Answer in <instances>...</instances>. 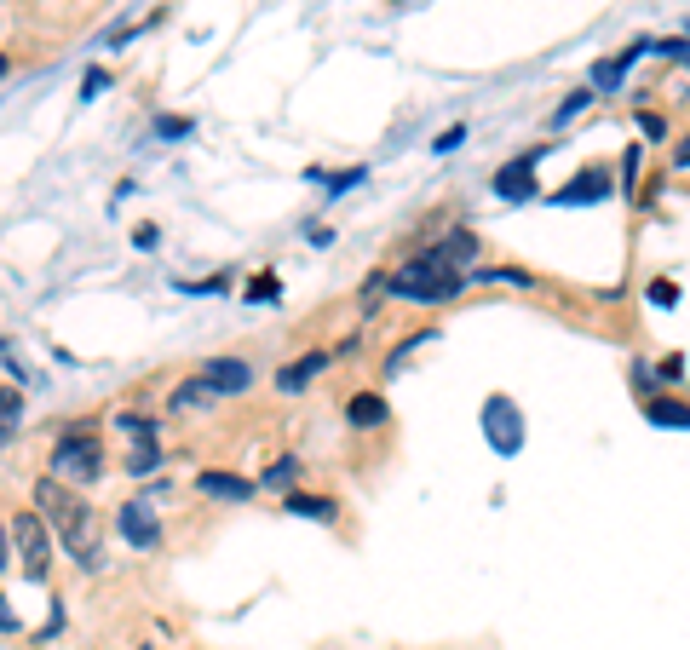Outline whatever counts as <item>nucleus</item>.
<instances>
[{
	"instance_id": "nucleus-1",
	"label": "nucleus",
	"mask_w": 690,
	"mask_h": 650,
	"mask_svg": "<svg viewBox=\"0 0 690 650\" xmlns=\"http://www.w3.org/2000/svg\"><path fill=\"white\" fill-rule=\"evenodd\" d=\"M29 507L46 518L52 541H58L81 570H104V518H98V507H92L81 489L58 484V478L46 472L41 484H35V495H29Z\"/></svg>"
},
{
	"instance_id": "nucleus-2",
	"label": "nucleus",
	"mask_w": 690,
	"mask_h": 650,
	"mask_svg": "<svg viewBox=\"0 0 690 650\" xmlns=\"http://www.w3.org/2000/svg\"><path fill=\"white\" fill-rule=\"evenodd\" d=\"M386 288H391V300H403V305H449L472 288V277L455 271V265H443L432 248H420L414 259H403V265L391 271Z\"/></svg>"
},
{
	"instance_id": "nucleus-3",
	"label": "nucleus",
	"mask_w": 690,
	"mask_h": 650,
	"mask_svg": "<svg viewBox=\"0 0 690 650\" xmlns=\"http://www.w3.org/2000/svg\"><path fill=\"white\" fill-rule=\"evenodd\" d=\"M104 466H110V455H104V438L92 432V426H69L64 438L52 443V461H46V472L58 478V484L69 489H87L104 478Z\"/></svg>"
},
{
	"instance_id": "nucleus-4",
	"label": "nucleus",
	"mask_w": 690,
	"mask_h": 650,
	"mask_svg": "<svg viewBox=\"0 0 690 650\" xmlns=\"http://www.w3.org/2000/svg\"><path fill=\"white\" fill-rule=\"evenodd\" d=\"M12 553L23 558V581H46L52 576V530L35 507L12 518Z\"/></svg>"
},
{
	"instance_id": "nucleus-5",
	"label": "nucleus",
	"mask_w": 690,
	"mask_h": 650,
	"mask_svg": "<svg viewBox=\"0 0 690 650\" xmlns=\"http://www.w3.org/2000/svg\"><path fill=\"white\" fill-rule=\"evenodd\" d=\"M547 150H552V144H529V150H518L506 167H495L489 190H495L501 202H529V196L541 190V185H535V167H541V156H547Z\"/></svg>"
},
{
	"instance_id": "nucleus-6",
	"label": "nucleus",
	"mask_w": 690,
	"mask_h": 650,
	"mask_svg": "<svg viewBox=\"0 0 690 650\" xmlns=\"http://www.w3.org/2000/svg\"><path fill=\"white\" fill-rule=\"evenodd\" d=\"M115 535L138 547V553H156L161 547V512H150V501H127L115 507Z\"/></svg>"
},
{
	"instance_id": "nucleus-7",
	"label": "nucleus",
	"mask_w": 690,
	"mask_h": 650,
	"mask_svg": "<svg viewBox=\"0 0 690 650\" xmlns=\"http://www.w3.org/2000/svg\"><path fill=\"white\" fill-rule=\"evenodd\" d=\"M639 52H650V47H644V41H633V47H621V52H610V58H598L593 70H587V87H593V98H616L621 81H627V70L639 64Z\"/></svg>"
},
{
	"instance_id": "nucleus-8",
	"label": "nucleus",
	"mask_w": 690,
	"mask_h": 650,
	"mask_svg": "<svg viewBox=\"0 0 690 650\" xmlns=\"http://www.w3.org/2000/svg\"><path fill=\"white\" fill-rule=\"evenodd\" d=\"M213 403H219V392L207 386L202 374H190V380H179V386L167 392V420H196V415H213Z\"/></svg>"
},
{
	"instance_id": "nucleus-9",
	"label": "nucleus",
	"mask_w": 690,
	"mask_h": 650,
	"mask_svg": "<svg viewBox=\"0 0 690 650\" xmlns=\"http://www.w3.org/2000/svg\"><path fill=\"white\" fill-rule=\"evenodd\" d=\"M202 380L219 397H242V392H253V363H248V357H207Z\"/></svg>"
},
{
	"instance_id": "nucleus-10",
	"label": "nucleus",
	"mask_w": 690,
	"mask_h": 650,
	"mask_svg": "<svg viewBox=\"0 0 690 650\" xmlns=\"http://www.w3.org/2000/svg\"><path fill=\"white\" fill-rule=\"evenodd\" d=\"M196 489H202L207 501H230V507H242V501L259 495L253 478H236V472H219V466H202V472H196Z\"/></svg>"
},
{
	"instance_id": "nucleus-11",
	"label": "nucleus",
	"mask_w": 690,
	"mask_h": 650,
	"mask_svg": "<svg viewBox=\"0 0 690 650\" xmlns=\"http://www.w3.org/2000/svg\"><path fill=\"white\" fill-rule=\"evenodd\" d=\"M432 254L443 259V265H455V271H472V265L483 259V236L466 231V225H455V231H443L432 242Z\"/></svg>"
},
{
	"instance_id": "nucleus-12",
	"label": "nucleus",
	"mask_w": 690,
	"mask_h": 650,
	"mask_svg": "<svg viewBox=\"0 0 690 650\" xmlns=\"http://www.w3.org/2000/svg\"><path fill=\"white\" fill-rule=\"evenodd\" d=\"M328 363H334V351H305V357H294V363H282V369H276V392H288V397L305 392Z\"/></svg>"
},
{
	"instance_id": "nucleus-13",
	"label": "nucleus",
	"mask_w": 690,
	"mask_h": 650,
	"mask_svg": "<svg viewBox=\"0 0 690 650\" xmlns=\"http://www.w3.org/2000/svg\"><path fill=\"white\" fill-rule=\"evenodd\" d=\"M604 196H610V167H587V173H575L552 202H558V208H575V202H604Z\"/></svg>"
},
{
	"instance_id": "nucleus-14",
	"label": "nucleus",
	"mask_w": 690,
	"mask_h": 650,
	"mask_svg": "<svg viewBox=\"0 0 690 650\" xmlns=\"http://www.w3.org/2000/svg\"><path fill=\"white\" fill-rule=\"evenodd\" d=\"M282 512H294V518H317V524H334V518H340V501H334V495H305V489H288V495H282Z\"/></svg>"
},
{
	"instance_id": "nucleus-15",
	"label": "nucleus",
	"mask_w": 690,
	"mask_h": 650,
	"mask_svg": "<svg viewBox=\"0 0 690 650\" xmlns=\"http://www.w3.org/2000/svg\"><path fill=\"white\" fill-rule=\"evenodd\" d=\"M345 420L357 426V432H374V426H386L391 409H386V397L380 392H357V397H345Z\"/></svg>"
},
{
	"instance_id": "nucleus-16",
	"label": "nucleus",
	"mask_w": 690,
	"mask_h": 650,
	"mask_svg": "<svg viewBox=\"0 0 690 650\" xmlns=\"http://www.w3.org/2000/svg\"><path fill=\"white\" fill-rule=\"evenodd\" d=\"M121 472H127V478H156V472H161V438L156 443H127Z\"/></svg>"
},
{
	"instance_id": "nucleus-17",
	"label": "nucleus",
	"mask_w": 690,
	"mask_h": 650,
	"mask_svg": "<svg viewBox=\"0 0 690 650\" xmlns=\"http://www.w3.org/2000/svg\"><path fill=\"white\" fill-rule=\"evenodd\" d=\"M115 432H121L127 443H156L161 438V420L144 415V409H121V415H115Z\"/></svg>"
},
{
	"instance_id": "nucleus-18",
	"label": "nucleus",
	"mask_w": 690,
	"mask_h": 650,
	"mask_svg": "<svg viewBox=\"0 0 690 650\" xmlns=\"http://www.w3.org/2000/svg\"><path fill=\"white\" fill-rule=\"evenodd\" d=\"M299 472H305V461L299 455H276L271 466H265V478H259V489H294Z\"/></svg>"
},
{
	"instance_id": "nucleus-19",
	"label": "nucleus",
	"mask_w": 690,
	"mask_h": 650,
	"mask_svg": "<svg viewBox=\"0 0 690 650\" xmlns=\"http://www.w3.org/2000/svg\"><path fill=\"white\" fill-rule=\"evenodd\" d=\"M644 415L656 420V426H673V432H690V409H685V403H673V397H650V403H644Z\"/></svg>"
},
{
	"instance_id": "nucleus-20",
	"label": "nucleus",
	"mask_w": 690,
	"mask_h": 650,
	"mask_svg": "<svg viewBox=\"0 0 690 650\" xmlns=\"http://www.w3.org/2000/svg\"><path fill=\"white\" fill-rule=\"evenodd\" d=\"M432 340H437V328H414L409 340H397V346L386 351V374H397V369H403V363L414 357V351H420V346H432Z\"/></svg>"
},
{
	"instance_id": "nucleus-21",
	"label": "nucleus",
	"mask_w": 690,
	"mask_h": 650,
	"mask_svg": "<svg viewBox=\"0 0 690 650\" xmlns=\"http://www.w3.org/2000/svg\"><path fill=\"white\" fill-rule=\"evenodd\" d=\"M23 420V392L18 386H0V438H12Z\"/></svg>"
},
{
	"instance_id": "nucleus-22",
	"label": "nucleus",
	"mask_w": 690,
	"mask_h": 650,
	"mask_svg": "<svg viewBox=\"0 0 690 650\" xmlns=\"http://www.w3.org/2000/svg\"><path fill=\"white\" fill-rule=\"evenodd\" d=\"M587 104H593V87H575V93L564 98V104H558V110H552V127H570V121L581 116V110H587Z\"/></svg>"
},
{
	"instance_id": "nucleus-23",
	"label": "nucleus",
	"mask_w": 690,
	"mask_h": 650,
	"mask_svg": "<svg viewBox=\"0 0 690 650\" xmlns=\"http://www.w3.org/2000/svg\"><path fill=\"white\" fill-rule=\"evenodd\" d=\"M104 93H110V70H87L81 75V104H98Z\"/></svg>"
},
{
	"instance_id": "nucleus-24",
	"label": "nucleus",
	"mask_w": 690,
	"mask_h": 650,
	"mask_svg": "<svg viewBox=\"0 0 690 650\" xmlns=\"http://www.w3.org/2000/svg\"><path fill=\"white\" fill-rule=\"evenodd\" d=\"M156 133H161V139H190V133H196V121H190V116H156Z\"/></svg>"
},
{
	"instance_id": "nucleus-25",
	"label": "nucleus",
	"mask_w": 690,
	"mask_h": 650,
	"mask_svg": "<svg viewBox=\"0 0 690 650\" xmlns=\"http://www.w3.org/2000/svg\"><path fill=\"white\" fill-rule=\"evenodd\" d=\"M242 294H248V300H282V282H276L271 271H265V277H253L248 288H242Z\"/></svg>"
},
{
	"instance_id": "nucleus-26",
	"label": "nucleus",
	"mask_w": 690,
	"mask_h": 650,
	"mask_svg": "<svg viewBox=\"0 0 690 650\" xmlns=\"http://www.w3.org/2000/svg\"><path fill=\"white\" fill-rule=\"evenodd\" d=\"M656 52H662L667 64H690V41H685V35H667V41H656Z\"/></svg>"
},
{
	"instance_id": "nucleus-27",
	"label": "nucleus",
	"mask_w": 690,
	"mask_h": 650,
	"mask_svg": "<svg viewBox=\"0 0 690 650\" xmlns=\"http://www.w3.org/2000/svg\"><path fill=\"white\" fill-rule=\"evenodd\" d=\"M460 144H466V121H460V127H449V133H437L432 150H437V156H455Z\"/></svg>"
},
{
	"instance_id": "nucleus-28",
	"label": "nucleus",
	"mask_w": 690,
	"mask_h": 650,
	"mask_svg": "<svg viewBox=\"0 0 690 650\" xmlns=\"http://www.w3.org/2000/svg\"><path fill=\"white\" fill-rule=\"evenodd\" d=\"M368 179V167H351V173H334V179H328V196H345V190L351 185H363Z\"/></svg>"
},
{
	"instance_id": "nucleus-29",
	"label": "nucleus",
	"mask_w": 690,
	"mask_h": 650,
	"mask_svg": "<svg viewBox=\"0 0 690 650\" xmlns=\"http://www.w3.org/2000/svg\"><path fill=\"white\" fill-rule=\"evenodd\" d=\"M639 133L644 139H667V121L656 116V110H639Z\"/></svg>"
},
{
	"instance_id": "nucleus-30",
	"label": "nucleus",
	"mask_w": 690,
	"mask_h": 650,
	"mask_svg": "<svg viewBox=\"0 0 690 650\" xmlns=\"http://www.w3.org/2000/svg\"><path fill=\"white\" fill-rule=\"evenodd\" d=\"M639 179V144H627V156H621V190H633Z\"/></svg>"
},
{
	"instance_id": "nucleus-31",
	"label": "nucleus",
	"mask_w": 690,
	"mask_h": 650,
	"mask_svg": "<svg viewBox=\"0 0 690 650\" xmlns=\"http://www.w3.org/2000/svg\"><path fill=\"white\" fill-rule=\"evenodd\" d=\"M667 167H679V173H685V167H690V133H685V139H679V144H673V156H667Z\"/></svg>"
},
{
	"instance_id": "nucleus-32",
	"label": "nucleus",
	"mask_w": 690,
	"mask_h": 650,
	"mask_svg": "<svg viewBox=\"0 0 690 650\" xmlns=\"http://www.w3.org/2000/svg\"><path fill=\"white\" fill-rule=\"evenodd\" d=\"M650 300H656V305H673V300H679V288H673V282H656V288H650Z\"/></svg>"
},
{
	"instance_id": "nucleus-33",
	"label": "nucleus",
	"mask_w": 690,
	"mask_h": 650,
	"mask_svg": "<svg viewBox=\"0 0 690 650\" xmlns=\"http://www.w3.org/2000/svg\"><path fill=\"white\" fill-rule=\"evenodd\" d=\"M133 242H138V248H156V242H161V231H156V225H138V231H133Z\"/></svg>"
},
{
	"instance_id": "nucleus-34",
	"label": "nucleus",
	"mask_w": 690,
	"mask_h": 650,
	"mask_svg": "<svg viewBox=\"0 0 690 650\" xmlns=\"http://www.w3.org/2000/svg\"><path fill=\"white\" fill-rule=\"evenodd\" d=\"M6 564H12V530L0 524V570H6Z\"/></svg>"
},
{
	"instance_id": "nucleus-35",
	"label": "nucleus",
	"mask_w": 690,
	"mask_h": 650,
	"mask_svg": "<svg viewBox=\"0 0 690 650\" xmlns=\"http://www.w3.org/2000/svg\"><path fill=\"white\" fill-rule=\"evenodd\" d=\"M0 627H18V616H12V610H6V599H0Z\"/></svg>"
},
{
	"instance_id": "nucleus-36",
	"label": "nucleus",
	"mask_w": 690,
	"mask_h": 650,
	"mask_svg": "<svg viewBox=\"0 0 690 650\" xmlns=\"http://www.w3.org/2000/svg\"><path fill=\"white\" fill-rule=\"evenodd\" d=\"M6 70H12V64H6V58H0V81H6Z\"/></svg>"
},
{
	"instance_id": "nucleus-37",
	"label": "nucleus",
	"mask_w": 690,
	"mask_h": 650,
	"mask_svg": "<svg viewBox=\"0 0 690 650\" xmlns=\"http://www.w3.org/2000/svg\"><path fill=\"white\" fill-rule=\"evenodd\" d=\"M138 650H156V645H138Z\"/></svg>"
}]
</instances>
